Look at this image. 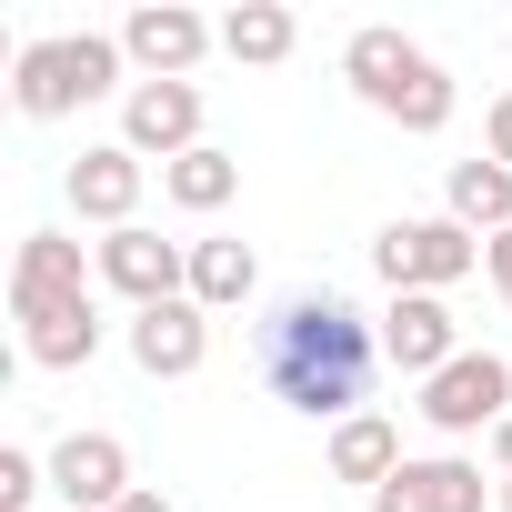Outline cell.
Masks as SVG:
<instances>
[{
  "label": "cell",
  "instance_id": "obj_25",
  "mask_svg": "<svg viewBox=\"0 0 512 512\" xmlns=\"http://www.w3.org/2000/svg\"><path fill=\"white\" fill-rule=\"evenodd\" d=\"M121 512H171V502H161V492H131V502H121Z\"/></svg>",
  "mask_w": 512,
  "mask_h": 512
},
{
  "label": "cell",
  "instance_id": "obj_7",
  "mask_svg": "<svg viewBox=\"0 0 512 512\" xmlns=\"http://www.w3.org/2000/svg\"><path fill=\"white\" fill-rule=\"evenodd\" d=\"M101 282H111L131 312H151V302H181V292H191V251L131 221V231H111V241H101Z\"/></svg>",
  "mask_w": 512,
  "mask_h": 512
},
{
  "label": "cell",
  "instance_id": "obj_3",
  "mask_svg": "<svg viewBox=\"0 0 512 512\" xmlns=\"http://www.w3.org/2000/svg\"><path fill=\"white\" fill-rule=\"evenodd\" d=\"M121 41H101V31H71V41H31L21 61H11V101H21V121H61V111H81V101H101L111 81H121Z\"/></svg>",
  "mask_w": 512,
  "mask_h": 512
},
{
  "label": "cell",
  "instance_id": "obj_15",
  "mask_svg": "<svg viewBox=\"0 0 512 512\" xmlns=\"http://www.w3.org/2000/svg\"><path fill=\"white\" fill-rule=\"evenodd\" d=\"M402 472V432L382 422V412H352L342 432H332V482H362V492H382Z\"/></svg>",
  "mask_w": 512,
  "mask_h": 512
},
{
  "label": "cell",
  "instance_id": "obj_2",
  "mask_svg": "<svg viewBox=\"0 0 512 512\" xmlns=\"http://www.w3.org/2000/svg\"><path fill=\"white\" fill-rule=\"evenodd\" d=\"M342 81H352L382 121H402V131H442V121H452V71H442L422 41H402V31H352Z\"/></svg>",
  "mask_w": 512,
  "mask_h": 512
},
{
  "label": "cell",
  "instance_id": "obj_18",
  "mask_svg": "<svg viewBox=\"0 0 512 512\" xmlns=\"http://www.w3.org/2000/svg\"><path fill=\"white\" fill-rule=\"evenodd\" d=\"M251 282H262L251 241H191V302H201V312H231V302H251Z\"/></svg>",
  "mask_w": 512,
  "mask_h": 512
},
{
  "label": "cell",
  "instance_id": "obj_16",
  "mask_svg": "<svg viewBox=\"0 0 512 512\" xmlns=\"http://www.w3.org/2000/svg\"><path fill=\"white\" fill-rule=\"evenodd\" d=\"M292 41H302V21L282 11V0H241V11L221 21V51H231V61H251V71L292 61Z\"/></svg>",
  "mask_w": 512,
  "mask_h": 512
},
{
  "label": "cell",
  "instance_id": "obj_8",
  "mask_svg": "<svg viewBox=\"0 0 512 512\" xmlns=\"http://www.w3.org/2000/svg\"><path fill=\"white\" fill-rule=\"evenodd\" d=\"M121 141L151 161H181V151H201V91L191 81H131V101H121Z\"/></svg>",
  "mask_w": 512,
  "mask_h": 512
},
{
  "label": "cell",
  "instance_id": "obj_10",
  "mask_svg": "<svg viewBox=\"0 0 512 512\" xmlns=\"http://www.w3.org/2000/svg\"><path fill=\"white\" fill-rule=\"evenodd\" d=\"M211 41H221V31H211L201 11H181V0H151V11L121 21V51H131L151 81H191V61H201Z\"/></svg>",
  "mask_w": 512,
  "mask_h": 512
},
{
  "label": "cell",
  "instance_id": "obj_6",
  "mask_svg": "<svg viewBox=\"0 0 512 512\" xmlns=\"http://www.w3.org/2000/svg\"><path fill=\"white\" fill-rule=\"evenodd\" d=\"M81 302H91L81 241H61V231H21V251H11V312H21V322H51V312H81Z\"/></svg>",
  "mask_w": 512,
  "mask_h": 512
},
{
  "label": "cell",
  "instance_id": "obj_23",
  "mask_svg": "<svg viewBox=\"0 0 512 512\" xmlns=\"http://www.w3.org/2000/svg\"><path fill=\"white\" fill-rule=\"evenodd\" d=\"M492 161H502V171H512V91H502V101H492Z\"/></svg>",
  "mask_w": 512,
  "mask_h": 512
},
{
  "label": "cell",
  "instance_id": "obj_5",
  "mask_svg": "<svg viewBox=\"0 0 512 512\" xmlns=\"http://www.w3.org/2000/svg\"><path fill=\"white\" fill-rule=\"evenodd\" d=\"M422 422H432L442 442H462V432H502V422H512V362H502V352H462V362H442V372L422 382Z\"/></svg>",
  "mask_w": 512,
  "mask_h": 512
},
{
  "label": "cell",
  "instance_id": "obj_19",
  "mask_svg": "<svg viewBox=\"0 0 512 512\" xmlns=\"http://www.w3.org/2000/svg\"><path fill=\"white\" fill-rule=\"evenodd\" d=\"M161 191H171L181 211H221V201L241 191V161L201 141V151H181V161H161Z\"/></svg>",
  "mask_w": 512,
  "mask_h": 512
},
{
  "label": "cell",
  "instance_id": "obj_26",
  "mask_svg": "<svg viewBox=\"0 0 512 512\" xmlns=\"http://www.w3.org/2000/svg\"><path fill=\"white\" fill-rule=\"evenodd\" d=\"M502 512H512V472H502Z\"/></svg>",
  "mask_w": 512,
  "mask_h": 512
},
{
  "label": "cell",
  "instance_id": "obj_11",
  "mask_svg": "<svg viewBox=\"0 0 512 512\" xmlns=\"http://www.w3.org/2000/svg\"><path fill=\"white\" fill-rule=\"evenodd\" d=\"M382 362H392V372H412V382H432L442 362H462L452 312H442L432 292H392V312H382Z\"/></svg>",
  "mask_w": 512,
  "mask_h": 512
},
{
  "label": "cell",
  "instance_id": "obj_9",
  "mask_svg": "<svg viewBox=\"0 0 512 512\" xmlns=\"http://www.w3.org/2000/svg\"><path fill=\"white\" fill-rule=\"evenodd\" d=\"M131 362L151 372V382H181V372H201L211 362V312L181 292V302H151V312H131Z\"/></svg>",
  "mask_w": 512,
  "mask_h": 512
},
{
  "label": "cell",
  "instance_id": "obj_12",
  "mask_svg": "<svg viewBox=\"0 0 512 512\" xmlns=\"http://www.w3.org/2000/svg\"><path fill=\"white\" fill-rule=\"evenodd\" d=\"M51 492H61L71 512H121V502H131V452H121L111 432H71V442L51 452Z\"/></svg>",
  "mask_w": 512,
  "mask_h": 512
},
{
  "label": "cell",
  "instance_id": "obj_21",
  "mask_svg": "<svg viewBox=\"0 0 512 512\" xmlns=\"http://www.w3.org/2000/svg\"><path fill=\"white\" fill-rule=\"evenodd\" d=\"M31 492H51V462H31V452H0V512H31Z\"/></svg>",
  "mask_w": 512,
  "mask_h": 512
},
{
  "label": "cell",
  "instance_id": "obj_14",
  "mask_svg": "<svg viewBox=\"0 0 512 512\" xmlns=\"http://www.w3.org/2000/svg\"><path fill=\"white\" fill-rule=\"evenodd\" d=\"M71 211H81V221L131 231V211H141V151H131V141L81 151V161H71Z\"/></svg>",
  "mask_w": 512,
  "mask_h": 512
},
{
  "label": "cell",
  "instance_id": "obj_4",
  "mask_svg": "<svg viewBox=\"0 0 512 512\" xmlns=\"http://www.w3.org/2000/svg\"><path fill=\"white\" fill-rule=\"evenodd\" d=\"M372 272H382L392 292H432V302H442L452 282L482 272V241H472L452 211H442V221H392V231L372 241Z\"/></svg>",
  "mask_w": 512,
  "mask_h": 512
},
{
  "label": "cell",
  "instance_id": "obj_1",
  "mask_svg": "<svg viewBox=\"0 0 512 512\" xmlns=\"http://www.w3.org/2000/svg\"><path fill=\"white\" fill-rule=\"evenodd\" d=\"M372 372H382V332L342 292H292L262 322V382H272V402H292V412H312L332 432L362 412Z\"/></svg>",
  "mask_w": 512,
  "mask_h": 512
},
{
  "label": "cell",
  "instance_id": "obj_17",
  "mask_svg": "<svg viewBox=\"0 0 512 512\" xmlns=\"http://www.w3.org/2000/svg\"><path fill=\"white\" fill-rule=\"evenodd\" d=\"M452 221L482 241V231H512V171L482 151V161H452Z\"/></svg>",
  "mask_w": 512,
  "mask_h": 512
},
{
  "label": "cell",
  "instance_id": "obj_24",
  "mask_svg": "<svg viewBox=\"0 0 512 512\" xmlns=\"http://www.w3.org/2000/svg\"><path fill=\"white\" fill-rule=\"evenodd\" d=\"M492 462H502V472H512V422H502V432H492Z\"/></svg>",
  "mask_w": 512,
  "mask_h": 512
},
{
  "label": "cell",
  "instance_id": "obj_22",
  "mask_svg": "<svg viewBox=\"0 0 512 512\" xmlns=\"http://www.w3.org/2000/svg\"><path fill=\"white\" fill-rule=\"evenodd\" d=\"M482 262H492V282H502V302H512V231H492V241H482Z\"/></svg>",
  "mask_w": 512,
  "mask_h": 512
},
{
  "label": "cell",
  "instance_id": "obj_13",
  "mask_svg": "<svg viewBox=\"0 0 512 512\" xmlns=\"http://www.w3.org/2000/svg\"><path fill=\"white\" fill-rule=\"evenodd\" d=\"M492 492H502V482H482L472 462L442 452V462H402V472L372 492V512H482Z\"/></svg>",
  "mask_w": 512,
  "mask_h": 512
},
{
  "label": "cell",
  "instance_id": "obj_20",
  "mask_svg": "<svg viewBox=\"0 0 512 512\" xmlns=\"http://www.w3.org/2000/svg\"><path fill=\"white\" fill-rule=\"evenodd\" d=\"M21 352H31L41 372H81V362L101 352V312L81 302V312H51V322H21Z\"/></svg>",
  "mask_w": 512,
  "mask_h": 512
}]
</instances>
